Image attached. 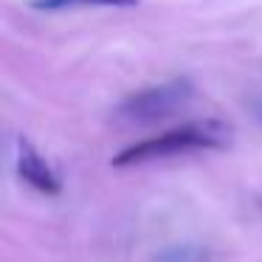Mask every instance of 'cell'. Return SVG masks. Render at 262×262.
Returning <instances> with one entry per match:
<instances>
[{"label":"cell","mask_w":262,"mask_h":262,"mask_svg":"<svg viewBox=\"0 0 262 262\" xmlns=\"http://www.w3.org/2000/svg\"><path fill=\"white\" fill-rule=\"evenodd\" d=\"M231 141V130L220 119H206V121H189L181 127L149 136L144 141H136L124 147L119 155H113V166H141L158 158H172V155H186V152H200V149H223Z\"/></svg>","instance_id":"obj_1"},{"label":"cell","mask_w":262,"mask_h":262,"mask_svg":"<svg viewBox=\"0 0 262 262\" xmlns=\"http://www.w3.org/2000/svg\"><path fill=\"white\" fill-rule=\"evenodd\" d=\"M192 93L194 88L189 79H166L161 85H149L144 91H136L127 99H121V104L116 107V119L130 127H147L155 121H166L192 102Z\"/></svg>","instance_id":"obj_2"},{"label":"cell","mask_w":262,"mask_h":262,"mask_svg":"<svg viewBox=\"0 0 262 262\" xmlns=\"http://www.w3.org/2000/svg\"><path fill=\"white\" fill-rule=\"evenodd\" d=\"M17 175L40 194H59V189H62V181L54 172V166L37 152V147L29 138L17 141Z\"/></svg>","instance_id":"obj_3"},{"label":"cell","mask_w":262,"mask_h":262,"mask_svg":"<svg viewBox=\"0 0 262 262\" xmlns=\"http://www.w3.org/2000/svg\"><path fill=\"white\" fill-rule=\"evenodd\" d=\"M31 6L40 12H62L74 6H107V9H130L138 6V0H31Z\"/></svg>","instance_id":"obj_4"},{"label":"cell","mask_w":262,"mask_h":262,"mask_svg":"<svg viewBox=\"0 0 262 262\" xmlns=\"http://www.w3.org/2000/svg\"><path fill=\"white\" fill-rule=\"evenodd\" d=\"M161 262H203V254H200L198 248L183 245V248H175L172 254H164V256H161Z\"/></svg>","instance_id":"obj_5"},{"label":"cell","mask_w":262,"mask_h":262,"mask_svg":"<svg viewBox=\"0 0 262 262\" xmlns=\"http://www.w3.org/2000/svg\"><path fill=\"white\" fill-rule=\"evenodd\" d=\"M251 110H254L256 121H259V124H262V99H256V102H254V107H251Z\"/></svg>","instance_id":"obj_6"}]
</instances>
